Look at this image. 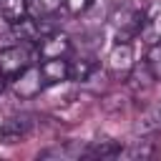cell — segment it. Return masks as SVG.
<instances>
[{
	"mask_svg": "<svg viewBox=\"0 0 161 161\" xmlns=\"http://www.w3.org/2000/svg\"><path fill=\"white\" fill-rule=\"evenodd\" d=\"M43 86H45V80H43V73L38 65H28L25 70H20L13 78V91L18 98H35L43 91Z\"/></svg>",
	"mask_w": 161,
	"mask_h": 161,
	"instance_id": "4",
	"label": "cell"
},
{
	"mask_svg": "<svg viewBox=\"0 0 161 161\" xmlns=\"http://www.w3.org/2000/svg\"><path fill=\"white\" fill-rule=\"evenodd\" d=\"M30 65V53L20 45H8L0 50V75L13 80L20 70H25Z\"/></svg>",
	"mask_w": 161,
	"mask_h": 161,
	"instance_id": "3",
	"label": "cell"
},
{
	"mask_svg": "<svg viewBox=\"0 0 161 161\" xmlns=\"http://www.w3.org/2000/svg\"><path fill=\"white\" fill-rule=\"evenodd\" d=\"M28 0H0V15L10 23V25H15V23H20L23 18H28Z\"/></svg>",
	"mask_w": 161,
	"mask_h": 161,
	"instance_id": "10",
	"label": "cell"
},
{
	"mask_svg": "<svg viewBox=\"0 0 161 161\" xmlns=\"http://www.w3.org/2000/svg\"><path fill=\"white\" fill-rule=\"evenodd\" d=\"M138 35L153 45L161 40V0H153L148 10H143V20H141V28H138Z\"/></svg>",
	"mask_w": 161,
	"mask_h": 161,
	"instance_id": "7",
	"label": "cell"
},
{
	"mask_svg": "<svg viewBox=\"0 0 161 161\" xmlns=\"http://www.w3.org/2000/svg\"><path fill=\"white\" fill-rule=\"evenodd\" d=\"M63 3H65V0H28V5L33 8V13L40 15V18H48V15L58 13Z\"/></svg>",
	"mask_w": 161,
	"mask_h": 161,
	"instance_id": "16",
	"label": "cell"
},
{
	"mask_svg": "<svg viewBox=\"0 0 161 161\" xmlns=\"http://www.w3.org/2000/svg\"><path fill=\"white\" fill-rule=\"evenodd\" d=\"M96 63L93 60H75V63H68V78L70 80H86L91 73H93Z\"/></svg>",
	"mask_w": 161,
	"mask_h": 161,
	"instance_id": "15",
	"label": "cell"
},
{
	"mask_svg": "<svg viewBox=\"0 0 161 161\" xmlns=\"http://www.w3.org/2000/svg\"><path fill=\"white\" fill-rule=\"evenodd\" d=\"M118 153H121L118 141H91L86 143V151H83L86 158H116Z\"/></svg>",
	"mask_w": 161,
	"mask_h": 161,
	"instance_id": "9",
	"label": "cell"
},
{
	"mask_svg": "<svg viewBox=\"0 0 161 161\" xmlns=\"http://www.w3.org/2000/svg\"><path fill=\"white\" fill-rule=\"evenodd\" d=\"M136 131H138V133H153V131H161V106H153L148 113H143V118L138 121Z\"/></svg>",
	"mask_w": 161,
	"mask_h": 161,
	"instance_id": "13",
	"label": "cell"
},
{
	"mask_svg": "<svg viewBox=\"0 0 161 161\" xmlns=\"http://www.w3.org/2000/svg\"><path fill=\"white\" fill-rule=\"evenodd\" d=\"M156 153V148L148 143V141H136V143H131L128 148H123L121 146V158H151Z\"/></svg>",
	"mask_w": 161,
	"mask_h": 161,
	"instance_id": "12",
	"label": "cell"
},
{
	"mask_svg": "<svg viewBox=\"0 0 161 161\" xmlns=\"http://www.w3.org/2000/svg\"><path fill=\"white\" fill-rule=\"evenodd\" d=\"M83 151H86V143H65V146L45 148L40 156H43V158H80Z\"/></svg>",
	"mask_w": 161,
	"mask_h": 161,
	"instance_id": "11",
	"label": "cell"
},
{
	"mask_svg": "<svg viewBox=\"0 0 161 161\" xmlns=\"http://www.w3.org/2000/svg\"><path fill=\"white\" fill-rule=\"evenodd\" d=\"M106 70L113 80H126L133 70V48L131 43H116L106 58Z\"/></svg>",
	"mask_w": 161,
	"mask_h": 161,
	"instance_id": "2",
	"label": "cell"
},
{
	"mask_svg": "<svg viewBox=\"0 0 161 161\" xmlns=\"http://www.w3.org/2000/svg\"><path fill=\"white\" fill-rule=\"evenodd\" d=\"M38 68L43 73L45 86H55V83L68 80V60L65 58H43Z\"/></svg>",
	"mask_w": 161,
	"mask_h": 161,
	"instance_id": "8",
	"label": "cell"
},
{
	"mask_svg": "<svg viewBox=\"0 0 161 161\" xmlns=\"http://www.w3.org/2000/svg\"><path fill=\"white\" fill-rule=\"evenodd\" d=\"M0 91H3V75H0Z\"/></svg>",
	"mask_w": 161,
	"mask_h": 161,
	"instance_id": "18",
	"label": "cell"
},
{
	"mask_svg": "<svg viewBox=\"0 0 161 161\" xmlns=\"http://www.w3.org/2000/svg\"><path fill=\"white\" fill-rule=\"evenodd\" d=\"M141 20H143V10H138L131 0H116L113 3V8H111V23L116 28L118 43H128L131 35H138Z\"/></svg>",
	"mask_w": 161,
	"mask_h": 161,
	"instance_id": "1",
	"label": "cell"
},
{
	"mask_svg": "<svg viewBox=\"0 0 161 161\" xmlns=\"http://www.w3.org/2000/svg\"><path fill=\"white\" fill-rule=\"evenodd\" d=\"M33 131V116L30 113H18L10 116L0 123V143H18Z\"/></svg>",
	"mask_w": 161,
	"mask_h": 161,
	"instance_id": "5",
	"label": "cell"
},
{
	"mask_svg": "<svg viewBox=\"0 0 161 161\" xmlns=\"http://www.w3.org/2000/svg\"><path fill=\"white\" fill-rule=\"evenodd\" d=\"M70 53V38L63 33H45L38 40V55L43 58H65Z\"/></svg>",
	"mask_w": 161,
	"mask_h": 161,
	"instance_id": "6",
	"label": "cell"
},
{
	"mask_svg": "<svg viewBox=\"0 0 161 161\" xmlns=\"http://www.w3.org/2000/svg\"><path fill=\"white\" fill-rule=\"evenodd\" d=\"M91 3H93V0H65L68 10H70L73 15H80V13H86V10L91 8Z\"/></svg>",
	"mask_w": 161,
	"mask_h": 161,
	"instance_id": "17",
	"label": "cell"
},
{
	"mask_svg": "<svg viewBox=\"0 0 161 161\" xmlns=\"http://www.w3.org/2000/svg\"><path fill=\"white\" fill-rule=\"evenodd\" d=\"M146 68H148L153 80H161V40L151 45V50L146 55Z\"/></svg>",
	"mask_w": 161,
	"mask_h": 161,
	"instance_id": "14",
	"label": "cell"
}]
</instances>
